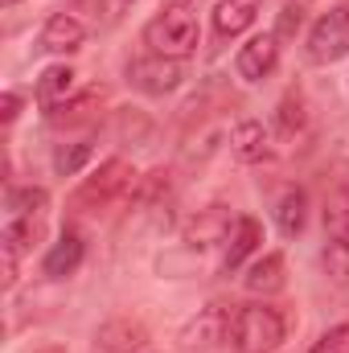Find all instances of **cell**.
Instances as JSON below:
<instances>
[{"label":"cell","mask_w":349,"mask_h":353,"mask_svg":"<svg viewBox=\"0 0 349 353\" xmlns=\"http://www.w3.org/2000/svg\"><path fill=\"white\" fill-rule=\"evenodd\" d=\"M0 4H4V8H12V4H17V0H0Z\"/></svg>","instance_id":"cell-30"},{"label":"cell","mask_w":349,"mask_h":353,"mask_svg":"<svg viewBox=\"0 0 349 353\" xmlns=\"http://www.w3.org/2000/svg\"><path fill=\"white\" fill-rule=\"evenodd\" d=\"M230 341L239 353H271L283 341V316L267 304H243L230 325Z\"/></svg>","instance_id":"cell-2"},{"label":"cell","mask_w":349,"mask_h":353,"mask_svg":"<svg viewBox=\"0 0 349 353\" xmlns=\"http://www.w3.org/2000/svg\"><path fill=\"white\" fill-rule=\"evenodd\" d=\"M325 230L333 239H346L349 243V181L333 185L329 197H325Z\"/></svg>","instance_id":"cell-18"},{"label":"cell","mask_w":349,"mask_h":353,"mask_svg":"<svg viewBox=\"0 0 349 353\" xmlns=\"http://www.w3.org/2000/svg\"><path fill=\"white\" fill-rule=\"evenodd\" d=\"M136 185H140V176H136V169H132L128 161H119V157H115V161H103L99 173L87 176V181L74 189L70 210H79V214H103V210L128 201V197L136 193Z\"/></svg>","instance_id":"cell-1"},{"label":"cell","mask_w":349,"mask_h":353,"mask_svg":"<svg viewBox=\"0 0 349 353\" xmlns=\"http://www.w3.org/2000/svg\"><path fill=\"white\" fill-rule=\"evenodd\" d=\"M275 62H279V37H275V33H259V37H251V41L239 50L235 70H239V79L259 83V79H267V74L275 70Z\"/></svg>","instance_id":"cell-8"},{"label":"cell","mask_w":349,"mask_h":353,"mask_svg":"<svg viewBox=\"0 0 349 353\" xmlns=\"http://www.w3.org/2000/svg\"><path fill=\"white\" fill-rule=\"evenodd\" d=\"M83 255H87V247H83V239L74 234V230H66L54 247H50V255H46V263L41 271L50 275V279H66V275H74L79 263H83Z\"/></svg>","instance_id":"cell-12"},{"label":"cell","mask_w":349,"mask_h":353,"mask_svg":"<svg viewBox=\"0 0 349 353\" xmlns=\"http://www.w3.org/2000/svg\"><path fill=\"white\" fill-rule=\"evenodd\" d=\"M144 41H148L152 54L181 62V58H189L197 50V17L189 8H165L157 21H148Z\"/></svg>","instance_id":"cell-3"},{"label":"cell","mask_w":349,"mask_h":353,"mask_svg":"<svg viewBox=\"0 0 349 353\" xmlns=\"http://www.w3.org/2000/svg\"><path fill=\"white\" fill-rule=\"evenodd\" d=\"M94 103H99V90H87L83 99L54 107V111H50V123H54V128H70V123H83V119H90V107H94Z\"/></svg>","instance_id":"cell-22"},{"label":"cell","mask_w":349,"mask_h":353,"mask_svg":"<svg viewBox=\"0 0 349 353\" xmlns=\"http://www.w3.org/2000/svg\"><path fill=\"white\" fill-rule=\"evenodd\" d=\"M283 288V255H263L259 263L247 271V292H255V296H271V292H279Z\"/></svg>","instance_id":"cell-17"},{"label":"cell","mask_w":349,"mask_h":353,"mask_svg":"<svg viewBox=\"0 0 349 353\" xmlns=\"http://www.w3.org/2000/svg\"><path fill=\"white\" fill-rule=\"evenodd\" d=\"M50 205V193L29 185V189H12L8 193V218H41Z\"/></svg>","instance_id":"cell-21"},{"label":"cell","mask_w":349,"mask_h":353,"mask_svg":"<svg viewBox=\"0 0 349 353\" xmlns=\"http://www.w3.org/2000/svg\"><path fill=\"white\" fill-rule=\"evenodd\" d=\"M17 115H21V99H17L12 90H4V94H0V123H12Z\"/></svg>","instance_id":"cell-28"},{"label":"cell","mask_w":349,"mask_h":353,"mask_svg":"<svg viewBox=\"0 0 349 353\" xmlns=\"http://www.w3.org/2000/svg\"><path fill=\"white\" fill-rule=\"evenodd\" d=\"M304 218H308V197H304V189H288V193L279 197V205H275V222H279V230L292 239V234L304 230Z\"/></svg>","instance_id":"cell-19"},{"label":"cell","mask_w":349,"mask_h":353,"mask_svg":"<svg viewBox=\"0 0 349 353\" xmlns=\"http://www.w3.org/2000/svg\"><path fill=\"white\" fill-rule=\"evenodd\" d=\"M259 17V0H222L214 8V29L218 37H239L243 29H251Z\"/></svg>","instance_id":"cell-13"},{"label":"cell","mask_w":349,"mask_h":353,"mask_svg":"<svg viewBox=\"0 0 349 353\" xmlns=\"http://www.w3.org/2000/svg\"><path fill=\"white\" fill-rule=\"evenodd\" d=\"M181 4H185V0H181Z\"/></svg>","instance_id":"cell-31"},{"label":"cell","mask_w":349,"mask_h":353,"mask_svg":"<svg viewBox=\"0 0 349 353\" xmlns=\"http://www.w3.org/2000/svg\"><path fill=\"white\" fill-rule=\"evenodd\" d=\"M169 193H173V173H169V169H157V173L140 176V185H136L132 201H136L140 210H157V205H165V201H169Z\"/></svg>","instance_id":"cell-20"},{"label":"cell","mask_w":349,"mask_h":353,"mask_svg":"<svg viewBox=\"0 0 349 353\" xmlns=\"http://www.w3.org/2000/svg\"><path fill=\"white\" fill-rule=\"evenodd\" d=\"M308 62H317V66H329V62H341L349 54V8L346 4H337V8H329L317 25H312V33H308Z\"/></svg>","instance_id":"cell-4"},{"label":"cell","mask_w":349,"mask_h":353,"mask_svg":"<svg viewBox=\"0 0 349 353\" xmlns=\"http://www.w3.org/2000/svg\"><path fill=\"white\" fill-rule=\"evenodd\" d=\"M230 230H235V222H230L226 205H210V210H197V218H189L181 234L189 247H210V243H226Z\"/></svg>","instance_id":"cell-10"},{"label":"cell","mask_w":349,"mask_h":353,"mask_svg":"<svg viewBox=\"0 0 349 353\" xmlns=\"http://www.w3.org/2000/svg\"><path fill=\"white\" fill-rule=\"evenodd\" d=\"M275 123H279V132H283V136H296V132L304 128V99H300V94H288V99L279 103Z\"/></svg>","instance_id":"cell-24"},{"label":"cell","mask_w":349,"mask_h":353,"mask_svg":"<svg viewBox=\"0 0 349 353\" xmlns=\"http://www.w3.org/2000/svg\"><path fill=\"white\" fill-rule=\"evenodd\" d=\"M148 345V329L144 321L136 316H111L99 325L94 341H90V353H140Z\"/></svg>","instance_id":"cell-7"},{"label":"cell","mask_w":349,"mask_h":353,"mask_svg":"<svg viewBox=\"0 0 349 353\" xmlns=\"http://www.w3.org/2000/svg\"><path fill=\"white\" fill-rule=\"evenodd\" d=\"M263 243V226L255 218H235V230H230V243H226V271L247 263V255H255Z\"/></svg>","instance_id":"cell-14"},{"label":"cell","mask_w":349,"mask_h":353,"mask_svg":"<svg viewBox=\"0 0 349 353\" xmlns=\"http://www.w3.org/2000/svg\"><path fill=\"white\" fill-rule=\"evenodd\" d=\"M136 0H70V12L87 21V29H115Z\"/></svg>","instance_id":"cell-11"},{"label":"cell","mask_w":349,"mask_h":353,"mask_svg":"<svg viewBox=\"0 0 349 353\" xmlns=\"http://www.w3.org/2000/svg\"><path fill=\"white\" fill-rule=\"evenodd\" d=\"M300 21H304L300 4H288V8H283V17H279V29H275V37H292V33L300 29Z\"/></svg>","instance_id":"cell-27"},{"label":"cell","mask_w":349,"mask_h":353,"mask_svg":"<svg viewBox=\"0 0 349 353\" xmlns=\"http://www.w3.org/2000/svg\"><path fill=\"white\" fill-rule=\"evenodd\" d=\"M230 148H235V157L243 161V165H255L263 161L271 148H267V128H263L259 119H243L239 128H235V136H230Z\"/></svg>","instance_id":"cell-15"},{"label":"cell","mask_w":349,"mask_h":353,"mask_svg":"<svg viewBox=\"0 0 349 353\" xmlns=\"http://www.w3.org/2000/svg\"><path fill=\"white\" fill-rule=\"evenodd\" d=\"M70 90H74V70H70V66H50V70H41V79H37V103H41L46 111H54V107L66 103Z\"/></svg>","instance_id":"cell-16"},{"label":"cell","mask_w":349,"mask_h":353,"mask_svg":"<svg viewBox=\"0 0 349 353\" xmlns=\"http://www.w3.org/2000/svg\"><path fill=\"white\" fill-rule=\"evenodd\" d=\"M230 308L226 304H206V308H197V316L181 329V350H214V345H222L226 341V333H230Z\"/></svg>","instance_id":"cell-5"},{"label":"cell","mask_w":349,"mask_h":353,"mask_svg":"<svg viewBox=\"0 0 349 353\" xmlns=\"http://www.w3.org/2000/svg\"><path fill=\"white\" fill-rule=\"evenodd\" d=\"M325 263H329V271H333L341 283H349V243H346V239H333V243H329Z\"/></svg>","instance_id":"cell-25"},{"label":"cell","mask_w":349,"mask_h":353,"mask_svg":"<svg viewBox=\"0 0 349 353\" xmlns=\"http://www.w3.org/2000/svg\"><path fill=\"white\" fill-rule=\"evenodd\" d=\"M33 353H66L62 345H41V350H33Z\"/></svg>","instance_id":"cell-29"},{"label":"cell","mask_w":349,"mask_h":353,"mask_svg":"<svg viewBox=\"0 0 349 353\" xmlns=\"http://www.w3.org/2000/svg\"><path fill=\"white\" fill-rule=\"evenodd\" d=\"M185 70L177 58H161V54H148V58H136L128 66V83L144 94H169V90L181 87Z\"/></svg>","instance_id":"cell-6"},{"label":"cell","mask_w":349,"mask_h":353,"mask_svg":"<svg viewBox=\"0 0 349 353\" xmlns=\"http://www.w3.org/2000/svg\"><path fill=\"white\" fill-rule=\"evenodd\" d=\"M308 353H349V325H337V329H329L317 345Z\"/></svg>","instance_id":"cell-26"},{"label":"cell","mask_w":349,"mask_h":353,"mask_svg":"<svg viewBox=\"0 0 349 353\" xmlns=\"http://www.w3.org/2000/svg\"><path fill=\"white\" fill-rule=\"evenodd\" d=\"M90 157H94V144L90 140H79V144H62L58 152H54V169L62 176H74L83 165H87Z\"/></svg>","instance_id":"cell-23"},{"label":"cell","mask_w":349,"mask_h":353,"mask_svg":"<svg viewBox=\"0 0 349 353\" xmlns=\"http://www.w3.org/2000/svg\"><path fill=\"white\" fill-rule=\"evenodd\" d=\"M83 41H87V21L74 12H54L41 25V50H50V54H74V50H83Z\"/></svg>","instance_id":"cell-9"}]
</instances>
